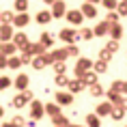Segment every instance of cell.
Instances as JSON below:
<instances>
[{"label":"cell","instance_id":"cell-16","mask_svg":"<svg viewBox=\"0 0 127 127\" xmlns=\"http://www.w3.org/2000/svg\"><path fill=\"white\" fill-rule=\"evenodd\" d=\"M43 110H45V114H47V116H52V119L60 114V106L56 103V101H52V103H43Z\"/></svg>","mask_w":127,"mask_h":127},{"label":"cell","instance_id":"cell-41","mask_svg":"<svg viewBox=\"0 0 127 127\" xmlns=\"http://www.w3.org/2000/svg\"><path fill=\"white\" fill-rule=\"evenodd\" d=\"M11 127H26V119L24 116H13L11 119Z\"/></svg>","mask_w":127,"mask_h":127},{"label":"cell","instance_id":"cell-39","mask_svg":"<svg viewBox=\"0 0 127 127\" xmlns=\"http://www.w3.org/2000/svg\"><path fill=\"white\" fill-rule=\"evenodd\" d=\"M99 60H103V63H110V60H112V52H110V50H106V47H101Z\"/></svg>","mask_w":127,"mask_h":127},{"label":"cell","instance_id":"cell-8","mask_svg":"<svg viewBox=\"0 0 127 127\" xmlns=\"http://www.w3.org/2000/svg\"><path fill=\"white\" fill-rule=\"evenodd\" d=\"M103 95L108 97V101H110L112 106H125V97H123L121 93H116V91H110V88H108Z\"/></svg>","mask_w":127,"mask_h":127},{"label":"cell","instance_id":"cell-11","mask_svg":"<svg viewBox=\"0 0 127 127\" xmlns=\"http://www.w3.org/2000/svg\"><path fill=\"white\" fill-rule=\"evenodd\" d=\"M13 39V24H0V41Z\"/></svg>","mask_w":127,"mask_h":127},{"label":"cell","instance_id":"cell-43","mask_svg":"<svg viewBox=\"0 0 127 127\" xmlns=\"http://www.w3.org/2000/svg\"><path fill=\"white\" fill-rule=\"evenodd\" d=\"M106 50H110V52H119V41H116V39H110V41H108V43H106Z\"/></svg>","mask_w":127,"mask_h":127},{"label":"cell","instance_id":"cell-19","mask_svg":"<svg viewBox=\"0 0 127 127\" xmlns=\"http://www.w3.org/2000/svg\"><path fill=\"white\" fill-rule=\"evenodd\" d=\"M108 37H112V39H116V41H119L121 37H123V26H121L119 22L110 26V30H108Z\"/></svg>","mask_w":127,"mask_h":127},{"label":"cell","instance_id":"cell-2","mask_svg":"<svg viewBox=\"0 0 127 127\" xmlns=\"http://www.w3.org/2000/svg\"><path fill=\"white\" fill-rule=\"evenodd\" d=\"M52 20H60V17H65V13H67V2L65 0H56V2H52Z\"/></svg>","mask_w":127,"mask_h":127},{"label":"cell","instance_id":"cell-7","mask_svg":"<svg viewBox=\"0 0 127 127\" xmlns=\"http://www.w3.org/2000/svg\"><path fill=\"white\" fill-rule=\"evenodd\" d=\"M80 13L84 15V20H95V17H97V7L91 4V2H82Z\"/></svg>","mask_w":127,"mask_h":127},{"label":"cell","instance_id":"cell-25","mask_svg":"<svg viewBox=\"0 0 127 127\" xmlns=\"http://www.w3.org/2000/svg\"><path fill=\"white\" fill-rule=\"evenodd\" d=\"M67 82H69V78L65 73H56L54 75V84H56L58 88H67Z\"/></svg>","mask_w":127,"mask_h":127},{"label":"cell","instance_id":"cell-55","mask_svg":"<svg viewBox=\"0 0 127 127\" xmlns=\"http://www.w3.org/2000/svg\"><path fill=\"white\" fill-rule=\"evenodd\" d=\"M43 2H47V4H52V2H56V0H43Z\"/></svg>","mask_w":127,"mask_h":127},{"label":"cell","instance_id":"cell-22","mask_svg":"<svg viewBox=\"0 0 127 127\" xmlns=\"http://www.w3.org/2000/svg\"><path fill=\"white\" fill-rule=\"evenodd\" d=\"M86 88H88V93H91V97H101V95L106 93L99 82H95V84H91V86H86Z\"/></svg>","mask_w":127,"mask_h":127},{"label":"cell","instance_id":"cell-36","mask_svg":"<svg viewBox=\"0 0 127 127\" xmlns=\"http://www.w3.org/2000/svg\"><path fill=\"white\" fill-rule=\"evenodd\" d=\"M52 123H54V125H71V123H69V119L65 116V114H58V116H54Z\"/></svg>","mask_w":127,"mask_h":127},{"label":"cell","instance_id":"cell-14","mask_svg":"<svg viewBox=\"0 0 127 127\" xmlns=\"http://www.w3.org/2000/svg\"><path fill=\"white\" fill-rule=\"evenodd\" d=\"M52 58H54V63H65V60L69 58V54H67V50L65 47H58V50H52Z\"/></svg>","mask_w":127,"mask_h":127},{"label":"cell","instance_id":"cell-29","mask_svg":"<svg viewBox=\"0 0 127 127\" xmlns=\"http://www.w3.org/2000/svg\"><path fill=\"white\" fill-rule=\"evenodd\" d=\"M22 67V60H20V56H9V60H7V69H20Z\"/></svg>","mask_w":127,"mask_h":127},{"label":"cell","instance_id":"cell-32","mask_svg":"<svg viewBox=\"0 0 127 127\" xmlns=\"http://www.w3.org/2000/svg\"><path fill=\"white\" fill-rule=\"evenodd\" d=\"M95 34H93V28H82L80 30V34H78V39H82V41H91Z\"/></svg>","mask_w":127,"mask_h":127},{"label":"cell","instance_id":"cell-44","mask_svg":"<svg viewBox=\"0 0 127 127\" xmlns=\"http://www.w3.org/2000/svg\"><path fill=\"white\" fill-rule=\"evenodd\" d=\"M101 4H103L108 11H114V9H116V4H119V0H101Z\"/></svg>","mask_w":127,"mask_h":127},{"label":"cell","instance_id":"cell-59","mask_svg":"<svg viewBox=\"0 0 127 127\" xmlns=\"http://www.w3.org/2000/svg\"><path fill=\"white\" fill-rule=\"evenodd\" d=\"M125 127H127V125H125Z\"/></svg>","mask_w":127,"mask_h":127},{"label":"cell","instance_id":"cell-50","mask_svg":"<svg viewBox=\"0 0 127 127\" xmlns=\"http://www.w3.org/2000/svg\"><path fill=\"white\" fill-rule=\"evenodd\" d=\"M121 95H127V80H123V86H121Z\"/></svg>","mask_w":127,"mask_h":127},{"label":"cell","instance_id":"cell-30","mask_svg":"<svg viewBox=\"0 0 127 127\" xmlns=\"http://www.w3.org/2000/svg\"><path fill=\"white\" fill-rule=\"evenodd\" d=\"M26 103H28V101H26V97H24V95H15V97H13V101H11V106H13V108H26Z\"/></svg>","mask_w":127,"mask_h":127},{"label":"cell","instance_id":"cell-1","mask_svg":"<svg viewBox=\"0 0 127 127\" xmlns=\"http://www.w3.org/2000/svg\"><path fill=\"white\" fill-rule=\"evenodd\" d=\"M91 69H93V60L84 58V56H78V60H75V78L80 80L82 75L86 73V71H91Z\"/></svg>","mask_w":127,"mask_h":127},{"label":"cell","instance_id":"cell-51","mask_svg":"<svg viewBox=\"0 0 127 127\" xmlns=\"http://www.w3.org/2000/svg\"><path fill=\"white\" fill-rule=\"evenodd\" d=\"M34 125H37V121H32V119H30V121L26 123V127H34Z\"/></svg>","mask_w":127,"mask_h":127},{"label":"cell","instance_id":"cell-34","mask_svg":"<svg viewBox=\"0 0 127 127\" xmlns=\"http://www.w3.org/2000/svg\"><path fill=\"white\" fill-rule=\"evenodd\" d=\"M106 24H110V26H112V24H116V22H119V13H116V11H108V15H106Z\"/></svg>","mask_w":127,"mask_h":127},{"label":"cell","instance_id":"cell-56","mask_svg":"<svg viewBox=\"0 0 127 127\" xmlns=\"http://www.w3.org/2000/svg\"><path fill=\"white\" fill-rule=\"evenodd\" d=\"M0 127H11V123H4V125H0Z\"/></svg>","mask_w":127,"mask_h":127},{"label":"cell","instance_id":"cell-47","mask_svg":"<svg viewBox=\"0 0 127 127\" xmlns=\"http://www.w3.org/2000/svg\"><path fill=\"white\" fill-rule=\"evenodd\" d=\"M41 56H43V63H45V65H52V63H54V58H52V54H50V52L41 54Z\"/></svg>","mask_w":127,"mask_h":127},{"label":"cell","instance_id":"cell-24","mask_svg":"<svg viewBox=\"0 0 127 127\" xmlns=\"http://www.w3.org/2000/svg\"><path fill=\"white\" fill-rule=\"evenodd\" d=\"M39 43L45 47V50H47V47H52L54 45V34L52 32H43V34H41V39H39Z\"/></svg>","mask_w":127,"mask_h":127},{"label":"cell","instance_id":"cell-33","mask_svg":"<svg viewBox=\"0 0 127 127\" xmlns=\"http://www.w3.org/2000/svg\"><path fill=\"white\" fill-rule=\"evenodd\" d=\"M28 4H30L28 0H15V11H17V13H26Z\"/></svg>","mask_w":127,"mask_h":127},{"label":"cell","instance_id":"cell-49","mask_svg":"<svg viewBox=\"0 0 127 127\" xmlns=\"http://www.w3.org/2000/svg\"><path fill=\"white\" fill-rule=\"evenodd\" d=\"M7 56H4V54H0V69H7Z\"/></svg>","mask_w":127,"mask_h":127},{"label":"cell","instance_id":"cell-10","mask_svg":"<svg viewBox=\"0 0 127 127\" xmlns=\"http://www.w3.org/2000/svg\"><path fill=\"white\" fill-rule=\"evenodd\" d=\"M17 52V45H15L13 41H0V54H4V56H13Z\"/></svg>","mask_w":127,"mask_h":127},{"label":"cell","instance_id":"cell-4","mask_svg":"<svg viewBox=\"0 0 127 127\" xmlns=\"http://www.w3.org/2000/svg\"><path fill=\"white\" fill-rule=\"evenodd\" d=\"M43 114H45L43 103H41L39 99H32V101H30V119H32V121H39V119H43Z\"/></svg>","mask_w":127,"mask_h":127},{"label":"cell","instance_id":"cell-52","mask_svg":"<svg viewBox=\"0 0 127 127\" xmlns=\"http://www.w3.org/2000/svg\"><path fill=\"white\" fill-rule=\"evenodd\" d=\"M86 2H91V4H95V7H97V2H101V0H86Z\"/></svg>","mask_w":127,"mask_h":127},{"label":"cell","instance_id":"cell-13","mask_svg":"<svg viewBox=\"0 0 127 127\" xmlns=\"http://www.w3.org/2000/svg\"><path fill=\"white\" fill-rule=\"evenodd\" d=\"M28 22H30V15H28V11H26V13H15V17H13V26L24 28V26H28Z\"/></svg>","mask_w":127,"mask_h":127},{"label":"cell","instance_id":"cell-46","mask_svg":"<svg viewBox=\"0 0 127 127\" xmlns=\"http://www.w3.org/2000/svg\"><path fill=\"white\" fill-rule=\"evenodd\" d=\"M121 86H123V80H114L112 86H110V91H116V93H121Z\"/></svg>","mask_w":127,"mask_h":127},{"label":"cell","instance_id":"cell-37","mask_svg":"<svg viewBox=\"0 0 127 127\" xmlns=\"http://www.w3.org/2000/svg\"><path fill=\"white\" fill-rule=\"evenodd\" d=\"M30 63H32V67L37 69V71H41V69L45 67V63H43V56H34V58L30 60Z\"/></svg>","mask_w":127,"mask_h":127},{"label":"cell","instance_id":"cell-23","mask_svg":"<svg viewBox=\"0 0 127 127\" xmlns=\"http://www.w3.org/2000/svg\"><path fill=\"white\" fill-rule=\"evenodd\" d=\"M34 22H39L41 26H43V24H50V22H52V13H50V11H39L37 17H34Z\"/></svg>","mask_w":127,"mask_h":127},{"label":"cell","instance_id":"cell-53","mask_svg":"<svg viewBox=\"0 0 127 127\" xmlns=\"http://www.w3.org/2000/svg\"><path fill=\"white\" fill-rule=\"evenodd\" d=\"M2 114H4V108L0 106V119H2Z\"/></svg>","mask_w":127,"mask_h":127},{"label":"cell","instance_id":"cell-21","mask_svg":"<svg viewBox=\"0 0 127 127\" xmlns=\"http://www.w3.org/2000/svg\"><path fill=\"white\" fill-rule=\"evenodd\" d=\"M80 80H82V84H84V86H91V84H95V82H97V73L91 69V71H86V73L82 75Z\"/></svg>","mask_w":127,"mask_h":127},{"label":"cell","instance_id":"cell-28","mask_svg":"<svg viewBox=\"0 0 127 127\" xmlns=\"http://www.w3.org/2000/svg\"><path fill=\"white\" fill-rule=\"evenodd\" d=\"M13 11H0V24H13Z\"/></svg>","mask_w":127,"mask_h":127},{"label":"cell","instance_id":"cell-26","mask_svg":"<svg viewBox=\"0 0 127 127\" xmlns=\"http://www.w3.org/2000/svg\"><path fill=\"white\" fill-rule=\"evenodd\" d=\"M28 50L32 56H41V54H45V47L41 45V43H28Z\"/></svg>","mask_w":127,"mask_h":127},{"label":"cell","instance_id":"cell-12","mask_svg":"<svg viewBox=\"0 0 127 127\" xmlns=\"http://www.w3.org/2000/svg\"><path fill=\"white\" fill-rule=\"evenodd\" d=\"M84 84H82V80H78V78H75V80H69L67 82V91L71 95H75V93H82V91H84Z\"/></svg>","mask_w":127,"mask_h":127},{"label":"cell","instance_id":"cell-45","mask_svg":"<svg viewBox=\"0 0 127 127\" xmlns=\"http://www.w3.org/2000/svg\"><path fill=\"white\" fill-rule=\"evenodd\" d=\"M52 67H54L56 73H65V71H67V65H65V63H52Z\"/></svg>","mask_w":127,"mask_h":127},{"label":"cell","instance_id":"cell-17","mask_svg":"<svg viewBox=\"0 0 127 127\" xmlns=\"http://www.w3.org/2000/svg\"><path fill=\"white\" fill-rule=\"evenodd\" d=\"M108 30H110V24L99 22V24L93 28V34H95V37H108Z\"/></svg>","mask_w":127,"mask_h":127},{"label":"cell","instance_id":"cell-27","mask_svg":"<svg viewBox=\"0 0 127 127\" xmlns=\"http://www.w3.org/2000/svg\"><path fill=\"white\" fill-rule=\"evenodd\" d=\"M86 127H101V119L97 114H86Z\"/></svg>","mask_w":127,"mask_h":127},{"label":"cell","instance_id":"cell-58","mask_svg":"<svg viewBox=\"0 0 127 127\" xmlns=\"http://www.w3.org/2000/svg\"><path fill=\"white\" fill-rule=\"evenodd\" d=\"M121 2H127V0H121Z\"/></svg>","mask_w":127,"mask_h":127},{"label":"cell","instance_id":"cell-35","mask_svg":"<svg viewBox=\"0 0 127 127\" xmlns=\"http://www.w3.org/2000/svg\"><path fill=\"white\" fill-rule=\"evenodd\" d=\"M11 84H13V80H11L9 75H0V91H7Z\"/></svg>","mask_w":127,"mask_h":127},{"label":"cell","instance_id":"cell-3","mask_svg":"<svg viewBox=\"0 0 127 127\" xmlns=\"http://www.w3.org/2000/svg\"><path fill=\"white\" fill-rule=\"evenodd\" d=\"M65 20L69 24H73V26H80L82 22H84V15L80 13V9H67V13H65Z\"/></svg>","mask_w":127,"mask_h":127},{"label":"cell","instance_id":"cell-57","mask_svg":"<svg viewBox=\"0 0 127 127\" xmlns=\"http://www.w3.org/2000/svg\"><path fill=\"white\" fill-rule=\"evenodd\" d=\"M54 127H69V125H54Z\"/></svg>","mask_w":127,"mask_h":127},{"label":"cell","instance_id":"cell-42","mask_svg":"<svg viewBox=\"0 0 127 127\" xmlns=\"http://www.w3.org/2000/svg\"><path fill=\"white\" fill-rule=\"evenodd\" d=\"M20 60H22V65H30V60H32V54H28L26 50H20Z\"/></svg>","mask_w":127,"mask_h":127},{"label":"cell","instance_id":"cell-6","mask_svg":"<svg viewBox=\"0 0 127 127\" xmlns=\"http://www.w3.org/2000/svg\"><path fill=\"white\" fill-rule=\"evenodd\" d=\"M54 101L58 106H71L73 103V95L69 93V91H58V93L54 95Z\"/></svg>","mask_w":127,"mask_h":127},{"label":"cell","instance_id":"cell-40","mask_svg":"<svg viewBox=\"0 0 127 127\" xmlns=\"http://www.w3.org/2000/svg\"><path fill=\"white\" fill-rule=\"evenodd\" d=\"M114 11L119 13V17H127V2H119Z\"/></svg>","mask_w":127,"mask_h":127},{"label":"cell","instance_id":"cell-38","mask_svg":"<svg viewBox=\"0 0 127 127\" xmlns=\"http://www.w3.org/2000/svg\"><path fill=\"white\" fill-rule=\"evenodd\" d=\"M65 50H67L69 56H75V58H78V54H80V47H78V43H69Z\"/></svg>","mask_w":127,"mask_h":127},{"label":"cell","instance_id":"cell-54","mask_svg":"<svg viewBox=\"0 0 127 127\" xmlns=\"http://www.w3.org/2000/svg\"><path fill=\"white\" fill-rule=\"evenodd\" d=\"M69 127H86V125H73V123H71V125H69Z\"/></svg>","mask_w":127,"mask_h":127},{"label":"cell","instance_id":"cell-48","mask_svg":"<svg viewBox=\"0 0 127 127\" xmlns=\"http://www.w3.org/2000/svg\"><path fill=\"white\" fill-rule=\"evenodd\" d=\"M22 95H24V97H26V101H28V103H30V101L34 99V95H32V91H28V88H26V91H22Z\"/></svg>","mask_w":127,"mask_h":127},{"label":"cell","instance_id":"cell-9","mask_svg":"<svg viewBox=\"0 0 127 127\" xmlns=\"http://www.w3.org/2000/svg\"><path fill=\"white\" fill-rule=\"evenodd\" d=\"M28 84H30V78H28L26 73H17V78L13 80V86L17 88L20 93H22V91H26V88H28Z\"/></svg>","mask_w":127,"mask_h":127},{"label":"cell","instance_id":"cell-5","mask_svg":"<svg viewBox=\"0 0 127 127\" xmlns=\"http://www.w3.org/2000/svg\"><path fill=\"white\" fill-rule=\"evenodd\" d=\"M58 37H60L63 43L69 45V43H75V41H78V30H73V28H63L58 32Z\"/></svg>","mask_w":127,"mask_h":127},{"label":"cell","instance_id":"cell-31","mask_svg":"<svg viewBox=\"0 0 127 127\" xmlns=\"http://www.w3.org/2000/svg\"><path fill=\"white\" fill-rule=\"evenodd\" d=\"M93 69H95V73H106L108 71V63H103V60H95L93 63Z\"/></svg>","mask_w":127,"mask_h":127},{"label":"cell","instance_id":"cell-20","mask_svg":"<svg viewBox=\"0 0 127 127\" xmlns=\"http://www.w3.org/2000/svg\"><path fill=\"white\" fill-rule=\"evenodd\" d=\"M110 116H112L114 121H123V119H125V106H112Z\"/></svg>","mask_w":127,"mask_h":127},{"label":"cell","instance_id":"cell-18","mask_svg":"<svg viewBox=\"0 0 127 127\" xmlns=\"http://www.w3.org/2000/svg\"><path fill=\"white\" fill-rule=\"evenodd\" d=\"M11 41L17 45V50H20V47H24L26 43H30V41H28V37H26V32H13V39H11Z\"/></svg>","mask_w":127,"mask_h":127},{"label":"cell","instance_id":"cell-15","mask_svg":"<svg viewBox=\"0 0 127 127\" xmlns=\"http://www.w3.org/2000/svg\"><path fill=\"white\" fill-rule=\"evenodd\" d=\"M110 110H112V103H110V101H101L99 106H97V110H95V114H97V116H110Z\"/></svg>","mask_w":127,"mask_h":127}]
</instances>
